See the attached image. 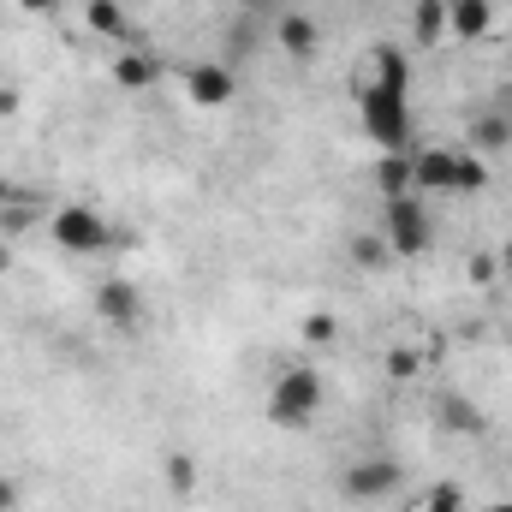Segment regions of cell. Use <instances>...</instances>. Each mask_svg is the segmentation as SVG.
Wrapping results in <instances>:
<instances>
[{"label": "cell", "mask_w": 512, "mask_h": 512, "mask_svg": "<svg viewBox=\"0 0 512 512\" xmlns=\"http://www.w3.org/2000/svg\"><path fill=\"white\" fill-rule=\"evenodd\" d=\"M358 114H364V131L370 143L393 155V149H411V90H393V84H364L358 90Z\"/></svg>", "instance_id": "1"}, {"label": "cell", "mask_w": 512, "mask_h": 512, "mask_svg": "<svg viewBox=\"0 0 512 512\" xmlns=\"http://www.w3.org/2000/svg\"><path fill=\"white\" fill-rule=\"evenodd\" d=\"M48 233H54V245L66 256H108L120 245V227H114L96 203H60V209L48 215Z\"/></svg>", "instance_id": "2"}, {"label": "cell", "mask_w": 512, "mask_h": 512, "mask_svg": "<svg viewBox=\"0 0 512 512\" xmlns=\"http://www.w3.org/2000/svg\"><path fill=\"white\" fill-rule=\"evenodd\" d=\"M322 376L310 370V364H292L280 382L268 387V423L274 429H310L316 423V411H322Z\"/></svg>", "instance_id": "3"}, {"label": "cell", "mask_w": 512, "mask_h": 512, "mask_svg": "<svg viewBox=\"0 0 512 512\" xmlns=\"http://www.w3.org/2000/svg\"><path fill=\"white\" fill-rule=\"evenodd\" d=\"M382 239L387 251L399 256V262H411V256H423L435 245V221H429V209H423V197L411 191V197H387L382 203Z\"/></svg>", "instance_id": "4"}, {"label": "cell", "mask_w": 512, "mask_h": 512, "mask_svg": "<svg viewBox=\"0 0 512 512\" xmlns=\"http://www.w3.org/2000/svg\"><path fill=\"white\" fill-rule=\"evenodd\" d=\"M399 483H405V471L382 459V453H370V459H352L346 471H340V495L352 501V507H382L387 495H399Z\"/></svg>", "instance_id": "5"}, {"label": "cell", "mask_w": 512, "mask_h": 512, "mask_svg": "<svg viewBox=\"0 0 512 512\" xmlns=\"http://www.w3.org/2000/svg\"><path fill=\"white\" fill-rule=\"evenodd\" d=\"M96 316H102L108 328H137V322H143V292H137L131 280H120V274L102 280V286H96Z\"/></svg>", "instance_id": "6"}, {"label": "cell", "mask_w": 512, "mask_h": 512, "mask_svg": "<svg viewBox=\"0 0 512 512\" xmlns=\"http://www.w3.org/2000/svg\"><path fill=\"white\" fill-rule=\"evenodd\" d=\"M453 161H459V149H417L411 155V185L423 191V197H453Z\"/></svg>", "instance_id": "7"}, {"label": "cell", "mask_w": 512, "mask_h": 512, "mask_svg": "<svg viewBox=\"0 0 512 512\" xmlns=\"http://www.w3.org/2000/svg\"><path fill=\"white\" fill-rule=\"evenodd\" d=\"M233 90H239V84H233V72H227V66H191V72H185V96H191L197 108H209V114H215V108H227V102H233Z\"/></svg>", "instance_id": "8"}, {"label": "cell", "mask_w": 512, "mask_h": 512, "mask_svg": "<svg viewBox=\"0 0 512 512\" xmlns=\"http://www.w3.org/2000/svg\"><path fill=\"white\" fill-rule=\"evenodd\" d=\"M495 30V0H447V36L483 42Z\"/></svg>", "instance_id": "9"}, {"label": "cell", "mask_w": 512, "mask_h": 512, "mask_svg": "<svg viewBox=\"0 0 512 512\" xmlns=\"http://www.w3.org/2000/svg\"><path fill=\"white\" fill-rule=\"evenodd\" d=\"M114 84H120V90H149V84H161V60H155L149 48H120V54H114Z\"/></svg>", "instance_id": "10"}, {"label": "cell", "mask_w": 512, "mask_h": 512, "mask_svg": "<svg viewBox=\"0 0 512 512\" xmlns=\"http://www.w3.org/2000/svg\"><path fill=\"white\" fill-rule=\"evenodd\" d=\"M507 143H512V114H501V108H483V114L471 120V149H477L483 161H495Z\"/></svg>", "instance_id": "11"}, {"label": "cell", "mask_w": 512, "mask_h": 512, "mask_svg": "<svg viewBox=\"0 0 512 512\" xmlns=\"http://www.w3.org/2000/svg\"><path fill=\"white\" fill-rule=\"evenodd\" d=\"M280 48H286L292 60H316V48H322V24L304 18V12H280Z\"/></svg>", "instance_id": "12"}, {"label": "cell", "mask_w": 512, "mask_h": 512, "mask_svg": "<svg viewBox=\"0 0 512 512\" xmlns=\"http://www.w3.org/2000/svg\"><path fill=\"white\" fill-rule=\"evenodd\" d=\"M435 423H441L447 435H477V429H483V411H477L465 393H441V399H435Z\"/></svg>", "instance_id": "13"}, {"label": "cell", "mask_w": 512, "mask_h": 512, "mask_svg": "<svg viewBox=\"0 0 512 512\" xmlns=\"http://www.w3.org/2000/svg\"><path fill=\"white\" fill-rule=\"evenodd\" d=\"M489 179H495V161H483L477 149H459V161H453V197H477V191H489Z\"/></svg>", "instance_id": "14"}, {"label": "cell", "mask_w": 512, "mask_h": 512, "mask_svg": "<svg viewBox=\"0 0 512 512\" xmlns=\"http://www.w3.org/2000/svg\"><path fill=\"white\" fill-rule=\"evenodd\" d=\"M376 191H382V203L387 197H411V191H417V185H411V149H393V155L376 161Z\"/></svg>", "instance_id": "15"}, {"label": "cell", "mask_w": 512, "mask_h": 512, "mask_svg": "<svg viewBox=\"0 0 512 512\" xmlns=\"http://www.w3.org/2000/svg\"><path fill=\"white\" fill-rule=\"evenodd\" d=\"M84 24H90V36H102V42H120V36H126V6H120V0H90V6H84Z\"/></svg>", "instance_id": "16"}, {"label": "cell", "mask_w": 512, "mask_h": 512, "mask_svg": "<svg viewBox=\"0 0 512 512\" xmlns=\"http://www.w3.org/2000/svg\"><path fill=\"white\" fill-rule=\"evenodd\" d=\"M411 36H417L423 48H435V42L447 36V0H417V6H411Z\"/></svg>", "instance_id": "17"}, {"label": "cell", "mask_w": 512, "mask_h": 512, "mask_svg": "<svg viewBox=\"0 0 512 512\" xmlns=\"http://www.w3.org/2000/svg\"><path fill=\"white\" fill-rule=\"evenodd\" d=\"M370 66H376V84L411 90V66H405V54H399V48H376V54H370Z\"/></svg>", "instance_id": "18"}, {"label": "cell", "mask_w": 512, "mask_h": 512, "mask_svg": "<svg viewBox=\"0 0 512 512\" xmlns=\"http://www.w3.org/2000/svg\"><path fill=\"white\" fill-rule=\"evenodd\" d=\"M387 239L382 233H358V239H352V262H358V268H364V274H376V268H387Z\"/></svg>", "instance_id": "19"}, {"label": "cell", "mask_w": 512, "mask_h": 512, "mask_svg": "<svg viewBox=\"0 0 512 512\" xmlns=\"http://www.w3.org/2000/svg\"><path fill=\"white\" fill-rule=\"evenodd\" d=\"M167 483H173V495H197V459L191 453H167Z\"/></svg>", "instance_id": "20"}, {"label": "cell", "mask_w": 512, "mask_h": 512, "mask_svg": "<svg viewBox=\"0 0 512 512\" xmlns=\"http://www.w3.org/2000/svg\"><path fill=\"white\" fill-rule=\"evenodd\" d=\"M423 512H465V489H459V483H435L429 501H423Z\"/></svg>", "instance_id": "21"}, {"label": "cell", "mask_w": 512, "mask_h": 512, "mask_svg": "<svg viewBox=\"0 0 512 512\" xmlns=\"http://www.w3.org/2000/svg\"><path fill=\"white\" fill-rule=\"evenodd\" d=\"M24 233H30V209H24V203H6V209H0V239L12 245V239H24Z\"/></svg>", "instance_id": "22"}, {"label": "cell", "mask_w": 512, "mask_h": 512, "mask_svg": "<svg viewBox=\"0 0 512 512\" xmlns=\"http://www.w3.org/2000/svg\"><path fill=\"white\" fill-rule=\"evenodd\" d=\"M387 376H393V382H405V376H417V352H405V346H393V352H387Z\"/></svg>", "instance_id": "23"}, {"label": "cell", "mask_w": 512, "mask_h": 512, "mask_svg": "<svg viewBox=\"0 0 512 512\" xmlns=\"http://www.w3.org/2000/svg\"><path fill=\"white\" fill-rule=\"evenodd\" d=\"M304 340H310V346H328V340H334V316H310V322H304Z\"/></svg>", "instance_id": "24"}, {"label": "cell", "mask_w": 512, "mask_h": 512, "mask_svg": "<svg viewBox=\"0 0 512 512\" xmlns=\"http://www.w3.org/2000/svg\"><path fill=\"white\" fill-rule=\"evenodd\" d=\"M18 501H24V489L12 477H0V512H18Z\"/></svg>", "instance_id": "25"}, {"label": "cell", "mask_w": 512, "mask_h": 512, "mask_svg": "<svg viewBox=\"0 0 512 512\" xmlns=\"http://www.w3.org/2000/svg\"><path fill=\"white\" fill-rule=\"evenodd\" d=\"M54 6H60V0H18V12H24V18H48Z\"/></svg>", "instance_id": "26"}, {"label": "cell", "mask_w": 512, "mask_h": 512, "mask_svg": "<svg viewBox=\"0 0 512 512\" xmlns=\"http://www.w3.org/2000/svg\"><path fill=\"white\" fill-rule=\"evenodd\" d=\"M18 114V90H0V120H12Z\"/></svg>", "instance_id": "27"}, {"label": "cell", "mask_w": 512, "mask_h": 512, "mask_svg": "<svg viewBox=\"0 0 512 512\" xmlns=\"http://www.w3.org/2000/svg\"><path fill=\"white\" fill-rule=\"evenodd\" d=\"M6 268H12V245H6V239H0V274H6Z\"/></svg>", "instance_id": "28"}, {"label": "cell", "mask_w": 512, "mask_h": 512, "mask_svg": "<svg viewBox=\"0 0 512 512\" xmlns=\"http://www.w3.org/2000/svg\"><path fill=\"white\" fill-rule=\"evenodd\" d=\"M501 262H507V268H512V239H507V245H501Z\"/></svg>", "instance_id": "29"}, {"label": "cell", "mask_w": 512, "mask_h": 512, "mask_svg": "<svg viewBox=\"0 0 512 512\" xmlns=\"http://www.w3.org/2000/svg\"><path fill=\"white\" fill-rule=\"evenodd\" d=\"M489 512H512V501H495V507H489Z\"/></svg>", "instance_id": "30"}]
</instances>
